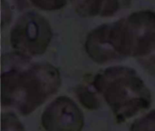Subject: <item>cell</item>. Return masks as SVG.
Here are the masks:
<instances>
[{"instance_id":"obj_1","label":"cell","mask_w":155,"mask_h":131,"mask_svg":"<svg viewBox=\"0 0 155 131\" xmlns=\"http://www.w3.org/2000/svg\"><path fill=\"white\" fill-rule=\"evenodd\" d=\"M106 100L118 122L135 118L152 105V95L136 72L127 67L108 71Z\"/></svg>"},{"instance_id":"obj_2","label":"cell","mask_w":155,"mask_h":131,"mask_svg":"<svg viewBox=\"0 0 155 131\" xmlns=\"http://www.w3.org/2000/svg\"><path fill=\"white\" fill-rule=\"evenodd\" d=\"M131 131H155V110L137 119L133 123Z\"/></svg>"}]
</instances>
